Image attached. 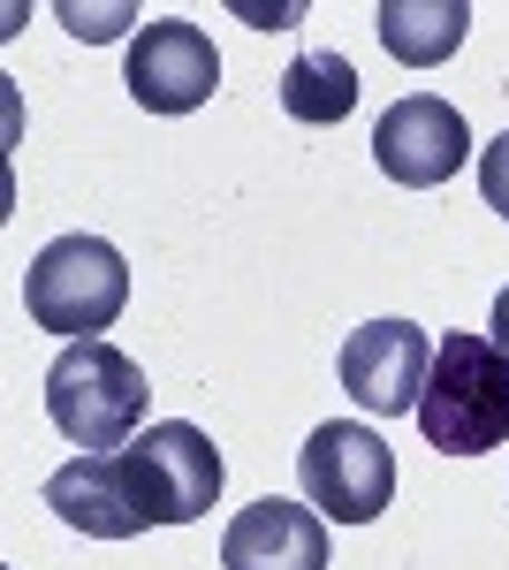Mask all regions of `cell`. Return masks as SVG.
<instances>
[{"mask_svg":"<svg viewBox=\"0 0 509 570\" xmlns=\"http://www.w3.org/2000/svg\"><path fill=\"white\" fill-rule=\"evenodd\" d=\"M419 434L441 456H487L509 441V351L495 335H464L449 327L433 343V373L419 395Z\"/></svg>","mask_w":509,"mask_h":570,"instance_id":"cell-1","label":"cell"},{"mask_svg":"<svg viewBox=\"0 0 509 570\" xmlns=\"http://www.w3.org/2000/svg\"><path fill=\"white\" fill-rule=\"evenodd\" d=\"M145 365L129 351H115L107 335L91 343H69V351L46 365V419L77 441L85 456L99 449H123L137 426H145Z\"/></svg>","mask_w":509,"mask_h":570,"instance_id":"cell-2","label":"cell"},{"mask_svg":"<svg viewBox=\"0 0 509 570\" xmlns=\"http://www.w3.org/2000/svg\"><path fill=\"white\" fill-rule=\"evenodd\" d=\"M23 305H31V327L46 335H69V343H91L99 327H115L129 305V266L107 236H53L31 274H23Z\"/></svg>","mask_w":509,"mask_h":570,"instance_id":"cell-3","label":"cell"},{"mask_svg":"<svg viewBox=\"0 0 509 570\" xmlns=\"http://www.w3.org/2000/svg\"><path fill=\"white\" fill-rule=\"evenodd\" d=\"M297 487L304 502L335 525H373L395 502V449L358 419H327L312 426V441L297 449Z\"/></svg>","mask_w":509,"mask_h":570,"instance_id":"cell-4","label":"cell"},{"mask_svg":"<svg viewBox=\"0 0 509 570\" xmlns=\"http://www.w3.org/2000/svg\"><path fill=\"white\" fill-rule=\"evenodd\" d=\"M46 510L69 532L91 540H137V532L160 525V502H153V472L137 449H99V456H69L53 480H46Z\"/></svg>","mask_w":509,"mask_h":570,"instance_id":"cell-5","label":"cell"},{"mask_svg":"<svg viewBox=\"0 0 509 570\" xmlns=\"http://www.w3.org/2000/svg\"><path fill=\"white\" fill-rule=\"evenodd\" d=\"M425 373H433V343H425V327H411V320H365L342 343V389H350L358 411H373V419L419 411Z\"/></svg>","mask_w":509,"mask_h":570,"instance_id":"cell-6","label":"cell"},{"mask_svg":"<svg viewBox=\"0 0 509 570\" xmlns=\"http://www.w3.org/2000/svg\"><path fill=\"white\" fill-rule=\"evenodd\" d=\"M213 85H221V53L198 23L160 16L129 39V99L145 115H190V107L213 99Z\"/></svg>","mask_w":509,"mask_h":570,"instance_id":"cell-7","label":"cell"},{"mask_svg":"<svg viewBox=\"0 0 509 570\" xmlns=\"http://www.w3.org/2000/svg\"><path fill=\"white\" fill-rule=\"evenodd\" d=\"M464 153H471L464 115H457L449 99H433V91L395 99V107L381 115V130H373V160H381V176L403 183V190L449 183L457 168H464Z\"/></svg>","mask_w":509,"mask_h":570,"instance_id":"cell-8","label":"cell"},{"mask_svg":"<svg viewBox=\"0 0 509 570\" xmlns=\"http://www.w3.org/2000/svg\"><path fill=\"white\" fill-rule=\"evenodd\" d=\"M129 449H137V456H145V472H153L160 525H190V518H206L213 502H221L228 464H221V449H213L206 426H190V419H160L153 434H137Z\"/></svg>","mask_w":509,"mask_h":570,"instance_id":"cell-9","label":"cell"},{"mask_svg":"<svg viewBox=\"0 0 509 570\" xmlns=\"http://www.w3.org/2000/svg\"><path fill=\"white\" fill-rule=\"evenodd\" d=\"M221 570H327V518L266 494L221 532Z\"/></svg>","mask_w":509,"mask_h":570,"instance_id":"cell-10","label":"cell"},{"mask_svg":"<svg viewBox=\"0 0 509 570\" xmlns=\"http://www.w3.org/2000/svg\"><path fill=\"white\" fill-rule=\"evenodd\" d=\"M381 46L403 61V69H441L471 31L464 0H381Z\"/></svg>","mask_w":509,"mask_h":570,"instance_id":"cell-11","label":"cell"},{"mask_svg":"<svg viewBox=\"0 0 509 570\" xmlns=\"http://www.w3.org/2000/svg\"><path fill=\"white\" fill-rule=\"evenodd\" d=\"M350 107H358V69H350L342 53H297V61L282 69V115H290V122L327 130Z\"/></svg>","mask_w":509,"mask_h":570,"instance_id":"cell-12","label":"cell"},{"mask_svg":"<svg viewBox=\"0 0 509 570\" xmlns=\"http://www.w3.org/2000/svg\"><path fill=\"white\" fill-rule=\"evenodd\" d=\"M479 198H487V206L509 220V130L495 137L487 153H479Z\"/></svg>","mask_w":509,"mask_h":570,"instance_id":"cell-13","label":"cell"},{"mask_svg":"<svg viewBox=\"0 0 509 570\" xmlns=\"http://www.w3.org/2000/svg\"><path fill=\"white\" fill-rule=\"evenodd\" d=\"M61 23H69L77 39H115V31H123L115 16H91V8H61Z\"/></svg>","mask_w":509,"mask_h":570,"instance_id":"cell-14","label":"cell"},{"mask_svg":"<svg viewBox=\"0 0 509 570\" xmlns=\"http://www.w3.org/2000/svg\"><path fill=\"white\" fill-rule=\"evenodd\" d=\"M487 327H495V343H502V351H509V289H502V297H495V320H487Z\"/></svg>","mask_w":509,"mask_h":570,"instance_id":"cell-15","label":"cell"}]
</instances>
